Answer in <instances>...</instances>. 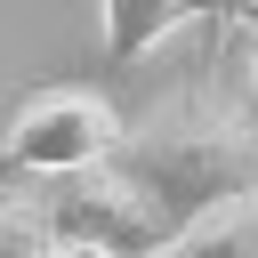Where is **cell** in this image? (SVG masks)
Instances as JSON below:
<instances>
[{
    "label": "cell",
    "mask_w": 258,
    "mask_h": 258,
    "mask_svg": "<svg viewBox=\"0 0 258 258\" xmlns=\"http://www.w3.org/2000/svg\"><path fill=\"white\" fill-rule=\"evenodd\" d=\"M113 169L169 218V234H185L194 218L258 194V121L218 105L210 89H177L145 121H129Z\"/></svg>",
    "instance_id": "cell-1"
},
{
    "label": "cell",
    "mask_w": 258,
    "mask_h": 258,
    "mask_svg": "<svg viewBox=\"0 0 258 258\" xmlns=\"http://www.w3.org/2000/svg\"><path fill=\"white\" fill-rule=\"evenodd\" d=\"M129 121L97 97V89H32L0 137V169H24V177H81V169H105L121 153Z\"/></svg>",
    "instance_id": "cell-2"
},
{
    "label": "cell",
    "mask_w": 258,
    "mask_h": 258,
    "mask_svg": "<svg viewBox=\"0 0 258 258\" xmlns=\"http://www.w3.org/2000/svg\"><path fill=\"white\" fill-rule=\"evenodd\" d=\"M48 234L64 250H89V258H153L169 242V218L105 161V169H81V177H56L48 202H40Z\"/></svg>",
    "instance_id": "cell-3"
},
{
    "label": "cell",
    "mask_w": 258,
    "mask_h": 258,
    "mask_svg": "<svg viewBox=\"0 0 258 258\" xmlns=\"http://www.w3.org/2000/svg\"><path fill=\"white\" fill-rule=\"evenodd\" d=\"M97 16H105V64L129 73L169 32H185L202 16H250V0H97Z\"/></svg>",
    "instance_id": "cell-4"
},
{
    "label": "cell",
    "mask_w": 258,
    "mask_h": 258,
    "mask_svg": "<svg viewBox=\"0 0 258 258\" xmlns=\"http://www.w3.org/2000/svg\"><path fill=\"white\" fill-rule=\"evenodd\" d=\"M153 258H258V194H242V202L194 218V226L169 234Z\"/></svg>",
    "instance_id": "cell-5"
},
{
    "label": "cell",
    "mask_w": 258,
    "mask_h": 258,
    "mask_svg": "<svg viewBox=\"0 0 258 258\" xmlns=\"http://www.w3.org/2000/svg\"><path fill=\"white\" fill-rule=\"evenodd\" d=\"M0 258H64V242L48 234V218H40V210L0 202Z\"/></svg>",
    "instance_id": "cell-6"
},
{
    "label": "cell",
    "mask_w": 258,
    "mask_h": 258,
    "mask_svg": "<svg viewBox=\"0 0 258 258\" xmlns=\"http://www.w3.org/2000/svg\"><path fill=\"white\" fill-rule=\"evenodd\" d=\"M250 121H258V48H250V105H242Z\"/></svg>",
    "instance_id": "cell-7"
}]
</instances>
